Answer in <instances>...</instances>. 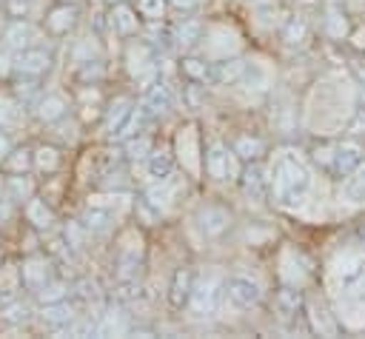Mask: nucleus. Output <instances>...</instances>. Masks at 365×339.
<instances>
[{
  "label": "nucleus",
  "mask_w": 365,
  "mask_h": 339,
  "mask_svg": "<svg viewBox=\"0 0 365 339\" xmlns=\"http://www.w3.org/2000/svg\"><path fill=\"white\" fill-rule=\"evenodd\" d=\"M268 182H271L274 199L288 211L302 208L311 194V171L294 151H279L274 157Z\"/></svg>",
  "instance_id": "obj_1"
},
{
  "label": "nucleus",
  "mask_w": 365,
  "mask_h": 339,
  "mask_svg": "<svg viewBox=\"0 0 365 339\" xmlns=\"http://www.w3.org/2000/svg\"><path fill=\"white\" fill-rule=\"evenodd\" d=\"M143 111L148 114V120H154V117H160V114H165L168 108H171V88L165 85V83H157V85H151L148 88V94L143 97Z\"/></svg>",
  "instance_id": "obj_8"
},
{
  "label": "nucleus",
  "mask_w": 365,
  "mask_h": 339,
  "mask_svg": "<svg viewBox=\"0 0 365 339\" xmlns=\"http://www.w3.org/2000/svg\"><path fill=\"white\" fill-rule=\"evenodd\" d=\"M359 162H362L359 145H354V142H339V145L331 148V154H328V160H325V168H328L336 179H342V177H351V174L359 168Z\"/></svg>",
  "instance_id": "obj_4"
},
{
  "label": "nucleus",
  "mask_w": 365,
  "mask_h": 339,
  "mask_svg": "<svg viewBox=\"0 0 365 339\" xmlns=\"http://www.w3.org/2000/svg\"><path fill=\"white\" fill-rule=\"evenodd\" d=\"M171 6H177V9H194L200 0H168Z\"/></svg>",
  "instance_id": "obj_38"
},
{
  "label": "nucleus",
  "mask_w": 365,
  "mask_h": 339,
  "mask_svg": "<svg viewBox=\"0 0 365 339\" xmlns=\"http://www.w3.org/2000/svg\"><path fill=\"white\" fill-rule=\"evenodd\" d=\"M351 128L356 131V128H365V97H359V103H356V111H354V122H351Z\"/></svg>",
  "instance_id": "obj_34"
},
{
  "label": "nucleus",
  "mask_w": 365,
  "mask_h": 339,
  "mask_svg": "<svg viewBox=\"0 0 365 339\" xmlns=\"http://www.w3.org/2000/svg\"><path fill=\"white\" fill-rule=\"evenodd\" d=\"M48 265L46 262H40V259H31L26 268H23V282L29 285V288H43L46 282H48V271H46Z\"/></svg>",
  "instance_id": "obj_18"
},
{
  "label": "nucleus",
  "mask_w": 365,
  "mask_h": 339,
  "mask_svg": "<svg viewBox=\"0 0 365 339\" xmlns=\"http://www.w3.org/2000/svg\"><path fill=\"white\" fill-rule=\"evenodd\" d=\"M9 154V137L0 131V157H6Z\"/></svg>",
  "instance_id": "obj_39"
},
{
  "label": "nucleus",
  "mask_w": 365,
  "mask_h": 339,
  "mask_svg": "<svg viewBox=\"0 0 365 339\" xmlns=\"http://www.w3.org/2000/svg\"><path fill=\"white\" fill-rule=\"evenodd\" d=\"M220 293H222V282L217 273H208L202 276L194 291H191V299H188V308L194 316H214L217 313V305H220Z\"/></svg>",
  "instance_id": "obj_2"
},
{
  "label": "nucleus",
  "mask_w": 365,
  "mask_h": 339,
  "mask_svg": "<svg viewBox=\"0 0 365 339\" xmlns=\"http://www.w3.org/2000/svg\"><path fill=\"white\" fill-rule=\"evenodd\" d=\"M299 305H302V296H299V291H294V288H282V291H277V296H274V311H277L282 319L297 316Z\"/></svg>",
  "instance_id": "obj_12"
},
{
  "label": "nucleus",
  "mask_w": 365,
  "mask_h": 339,
  "mask_svg": "<svg viewBox=\"0 0 365 339\" xmlns=\"http://www.w3.org/2000/svg\"><path fill=\"white\" fill-rule=\"evenodd\" d=\"M163 9H165L163 0H140V3H137V11H140L143 17H148V20H160V17H163Z\"/></svg>",
  "instance_id": "obj_30"
},
{
  "label": "nucleus",
  "mask_w": 365,
  "mask_h": 339,
  "mask_svg": "<svg viewBox=\"0 0 365 339\" xmlns=\"http://www.w3.org/2000/svg\"><path fill=\"white\" fill-rule=\"evenodd\" d=\"M245 71H248V66L240 57L220 60V63L208 66V83H214V85H234V83H240L245 77Z\"/></svg>",
  "instance_id": "obj_6"
},
{
  "label": "nucleus",
  "mask_w": 365,
  "mask_h": 339,
  "mask_svg": "<svg viewBox=\"0 0 365 339\" xmlns=\"http://www.w3.org/2000/svg\"><path fill=\"white\" fill-rule=\"evenodd\" d=\"M197 225L205 236H220L231 225V214L220 205H202L200 214H197Z\"/></svg>",
  "instance_id": "obj_7"
},
{
  "label": "nucleus",
  "mask_w": 365,
  "mask_h": 339,
  "mask_svg": "<svg viewBox=\"0 0 365 339\" xmlns=\"http://www.w3.org/2000/svg\"><path fill=\"white\" fill-rule=\"evenodd\" d=\"M26 154H29V151H23V157H14V160H11V168H17V171L26 168V165H29V157H26Z\"/></svg>",
  "instance_id": "obj_37"
},
{
  "label": "nucleus",
  "mask_w": 365,
  "mask_h": 339,
  "mask_svg": "<svg viewBox=\"0 0 365 339\" xmlns=\"http://www.w3.org/2000/svg\"><path fill=\"white\" fill-rule=\"evenodd\" d=\"M26 217H29V222L37 225V228H48V225H51V211L46 208L43 199H31V202L26 205Z\"/></svg>",
  "instance_id": "obj_23"
},
{
  "label": "nucleus",
  "mask_w": 365,
  "mask_h": 339,
  "mask_svg": "<svg viewBox=\"0 0 365 339\" xmlns=\"http://www.w3.org/2000/svg\"><path fill=\"white\" fill-rule=\"evenodd\" d=\"M111 3H114V0H111ZM117 3H123V0H117Z\"/></svg>",
  "instance_id": "obj_40"
},
{
  "label": "nucleus",
  "mask_w": 365,
  "mask_h": 339,
  "mask_svg": "<svg viewBox=\"0 0 365 339\" xmlns=\"http://www.w3.org/2000/svg\"><path fill=\"white\" fill-rule=\"evenodd\" d=\"M40 296L48 299V302H57V299L66 296V288H63V285H48V288L43 285V288H40Z\"/></svg>",
  "instance_id": "obj_33"
},
{
  "label": "nucleus",
  "mask_w": 365,
  "mask_h": 339,
  "mask_svg": "<svg viewBox=\"0 0 365 339\" xmlns=\"http://www.w3.org/2000/svg\"><path fill=\"white\" fill-rule=\"evenodd\" d=\"M66 114V103L60 100V97H46L43 103H40V117L46 120V122H51V120H57V117H63Z\"/></svg>",
  "instance_id": "obj_26"
},
{
  "label": "nucleus",
  "mask_w": 365,
  "mask_h": 339,
  "mask_svg": "<svg viewBox=\"0 0 365 339\" xmlns=\"http://www.w3.org/2000/svg\"><path fill=\"white\" fill-rule=\"evenodd\" d=\"M148 120V114L143 111V105H131V111L125 114V120L117 125V131L111 134L114 140H128V137H134L137 131H140V125Z\"/></svg>",
  "instance_id": "obj_13"
},
{
  "label": "nucleus",
  "mask_w": 365,
  "mask_h": 339,
  "mask_svg": "<svg viewBox=\"0 0 365 339\" xmlns=\"http://www.w3.org/2000/svg\"><path fill=\"white\" fill-rule=\"evenodd\" d=\"M108 222H111V211L108 208H103V205H88V211H86V217H83V225L88 228V231H94V234H103L106 228H108Z\"/></svg>",
  "instance_id": "obj_17"
},
{
  "label": "nucleus",
  "mask_w": 365,
  "mask_h": 339,
  "mask_svg": "<svg viewBox=\"0 0 365 339\" xmlns=\"http://www.w3.org/2000/svg\"><path fill=\"white\" fill-rule=\"evenodd\" d=\"M128 111H131V103H128L125 97H123V100H117V103L111 105L108 117H106V131H108V134H114V131H117V125L125 120V114H128Z\"/></svg>",
  "instance_id": "obj_25"
},
{
  "label": "nucleus",
  "mask_w": 365,
  "mask_h": 339,
  "mask_svg": "<svg viewBox=\"0 0 365 339\" xmlns=\"http://www.w3.org/2000/svg\"><path fill=\"white\" fill-rule=\"evenodd\" d=\"M43 319H46L48 325H54V328H57V325H66V328H68L71 319H74V311H71L66 302H54V305H48V308L43 311Z\"/></svg>",
  "instance_id": "obj_21"
},
{
  "label": "nucleus",
  "mask_w": 365,
  "mask_h": 339,
  "mask_svg": "<svg viewBox=\"0 0 365 339\" xmlns=\"http://www.w3.org/2000/svg\"><path fill=\"white\" fill-rule=\"evenodd\" d=\"M11 188H14V194H17V197H26V194L31 191L29 179H20V177H14V179H11Z\"/></svg>",
  "instance_id": "obj_35"
},
{
  "label": "nucleus",
  "mask_w": 365,
  "mask_h": 339,
  "mask_svg": "<svg viewBox=\"0 0 365 339\" xmlns=\"http://www.w3.org/2000/svg\"><path fill=\"white\" fill-rule=\"evenodd\" d=\"M191 291H194V271L180 268V271L174 273V279H171V288H168V302H171L174 308H182V305H188Z\"/></svg>",
  "instance_id": "obj_9"
},
{
  "label": "nucleus",
  "mask_w": 365,
  "mask_h": 339,
  "mask_svg": "<svg viewBox=\"0 0 365 339\" xmlns=\"http://www.w3.org/2000/svg\"><path fill=\"white\" fill-rule=\"evenodd\" d=\"M171 194H174V191H171V182H168V177H165V179H160L154 188L145 191V202H148L154 211H165V208L171 205Z\"/></svg>",
  "instance_id": "obj_15"
},
{
  "label": "nucleus",
  "mask_w": 365,
  "mask_h": 339,
  "mask_svg": "<svg viewBox=\"0 0 365 339\" xmlns=\"http://www.w3.org/2000/svg\"><path fill=\"white\" fill-rule=\"evenodd\" d=\"M48 63H51L48 51H43V48H26L17 57V71H23V74H43L48 68Z\"/></svg>",
  "instance_id": "obj_11"
},
{
  "label": "nucleus",
  "mask_w": 365,
  "mask_h": 339,
  "mask_svg": "<svg viewBox=\"0 0 365 339\" xmlns=\"http://www.w3.org/2000/svg\"><path fill=\"white\" fill-rule=\"evenodd\" d=\"M34 37H37V31H34L29 23H20V26H14V28L9 31V43H11V46H17V48L29 46Z\"/></svg>",
  "instance_id": "obj_27"
},
{
  "label": "nucleus",
  "mask_w": 365,
  "mask_h": 339,
  "mask_svg": "<svg viewBox=\"0 0 365 339\" xmlns=\"http://www.w3.org/2000/svg\"><path fill=\"white\" fill-rule=\"evenodd\" d=\"M242 185H245V194H248L251 199H265V194L271 191L268 177H265L262 165H257V162L242 174Z\"/></svg>",
  "instance_id": "obj_10"
},
{
  "label": "nucleus",
  "mask_w": 365,
  "mask_h": 339,
  "mask_svg": "<svg viewBox=\"0 0 365 339\" xmlns=\"http://www.w3.org/2000/svg\"><path fill=\"white\" fill-rule=\"evenodd\" d=\"M262 151H265V145H262V140H257V137H240V140L234 142V154H237L240 160H248V162H254Z\"/></svg>",
  "instance_id": "obj_19"
},
{
  "label": "nucleus",
  "mask_w": 365,
  "mask_h": 339,
  "mask_svg": "<svg viewBox=\"0 0 365 339\" xmlns=\"http://www.w3.org/2000/svg\"><path fill=\"white\" fill-rule=\"evenodd\" d=\"M200 34H202V23L200 20H185V23H180L177 26V46H182V48H188V46H194L197 40H200Z\"/></svg>",
  "instance_id": "obj_20"
},
{
  "label": "nucleus",
  "mask_w": 365,
  "mask_h": 339,
  "mask_svg": "<svg viewBox=\"0 0 365 339\" xmlns=\"http://www.w3.org/2000/svg\"><path fill=\"white\" fill-rule=\"evenodd\" d=\"M145 162H148V174H151V177H157V179L171 177L174 160H171V154H168V151H151V154L145 157Z\"/></svg>",
  "instance_id": "obj_16"
},
{
  "label": "nucleus",
  "mask_w": 365,
  "mask_h": 339,
  "mask_svg": "<svg viewBox=\"0 0 365 339\" xmlns=\"http://www.w3.org/2000/svg\"><path fill=\"white\" fill-rule=\"evenodd\" d=\"M305 34H308L305 20H299V17L285 20V26H282V40H285L288 46H299V43L305 40Z\"/></svg>",
  "instance_id": "obj_22"
},
{
  "label": "nucleus",
  "mask_w": 365,
  "mask_h": 339,
  "mask_svg": "<svg viewBox=\"0 0 365 339\" xmlns=\"http://www.w3.org/2000/svg\"><path fill=\"white\" fill-rule=\"evenodd\" d=\"M29 6H31V0H11V3H9V9H11V14H14V17L26 14V11H29Z\"/></svg>",
  "instance_id": "obj_36"
},
{
  "label": "nucleus",
  "mask_w": 365,
  "mask_h": 339,
  "mask_svg": "<svg viewBox=\"0 0 365 339\" xmlns=\"http://www.w3.org/2000/svg\"><path fill=\"white\" fill-rule=\"evenodd\" d=\"M111 26H114V31H117V34L128 37V34H134V31H137V14H134L128 6L117 3V6H114V11H111Z\"/></svg>",
  "instance_id": "obj_14"
},
{
  "label": "nucleus",
  "mask_w": 365,
  "mask_h": 339,
  "mask_svg": "<svg viewBox=\"0 0 365 339\" xmlns=\"http://www.w3.org/2000/svg\"><path fill=\"white\" fill-rule=\"evenodd\" d=\"M125 151H128L131 160H145V157L151 154V142H148L145 137H137V140H131V142L125 145Z\"/></svg>",
  "instance_id": "obj_31"
},
{
  "label": "nucleus",
  "mask_w": 365,
  "mask_h": 339,
  "mask_svg": "<svg viewBox=\"0 0 365 339\" xmlns=\"http://www.w3.org/2000/svg\"><path fill=\"white\" fill-rule=\"evenodd\" d=\"M205 171L214 179H234L237 177V154L228 151L222 142H211L205 151Z\"/></svg>",
  "instance_id": "obj_5"
},
{
  "label": "nucleus",
  "mask_w": 365,
  "mask_h": 339,
  "mask_svg": "<svg viewBox=\"0 0 365 339\" xmlns=\"http://www.w3.org/2000/svg\"><path fill=\"white\" fill-rule=\"evenodd\" d=\"M345 199L348 202H356V205H362L365 202V171H359V174H354V177H348V182H345Z\"/></svg>",
  "instance_id": "obj_24"
},
{
  "label": "nucleus",
  "mask_w": 365,
  "mask_h": 339,
  "mask_svg": "<svg viewBox=\"0 0 365 339\" xmlns=\"http://www.w3.org/2000/svg\"><path fill=\"white\" fill-rule=\"evenodd\" d=\"M71 23H74V9H68V6L57 9V11L51 14V20H48V26H51L54 31H66Z\"/></svg>",
  "instance_id": "obj_28"
},
{
  "label": "nucleus",
  "mask_w": 365,
  "mask_h": 339,
  "mask_svg": "<svg viewBox=\"0 0 365 339\" xmlns=\"http://www.w3.org/2000/svg\"><path fill=\"white\" fill-rule=\"evenodd\" d=\"M222 291H225L228 302L237 305V308H254V305L262 299V285H259L257 279L245 276V273L231 276V279L222 285Z\"/></svg>",
  "instance_id": "obj_3"
},
{
  "label": "nucleus",
  "mask_w": 365,
  "mask_h": 339,
  "mask_svg": "<svg viewBox=\"0 0 365 339\" xmlns=\"http://www.w3.org/2000/svg\"><path fill=\"white\" fill-rule=\"evenodd\" d=\"M37 165H40L43 171H54V168L60 165L57 151H54V148H40V151H37Z\"/></svg>",
  "instance_id": "obj_32"
},
{
  "label": "nucleus",
  "mask_w": 365,
  "mask_h": 339,
  "mask_svg": "<svg viewBox=\"0 0 365 339\" xmlns=\"http://www.w3.org/2000/svg\"><path fill=\"white\" fill-rule=\"evenodd\" d=\"M182 71L197 83H208V66L202 60H182Z\"/></svg>",
  "instance_id": "obj_29"
}]
</instances>
